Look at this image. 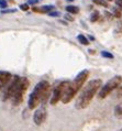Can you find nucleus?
Instances as JSON below:
<instances>
[{
  "instance_id": "nucleus-1",
  "label": "nucleus",
  "mask_w": 122,
  "mask_h": 131,
  "mask_svg": "<svg viewBox=\"0 0 122 131\" xmlns=\"http://www.w3.org/2000/svg\"><path fill=\"white\" fill-rule=\"evenodd\" d=\"M101 86V79H91L90 82H88L80 90L79 95L76 99V103H75V107L77 109H85L86 107H88L94 96L100 90Z\"/></svg>"
},
{
  "instance_id": "nucleus-2",
  "label": "nucleus",
  "mask_w": 122,
  "mask_h": 131,
  "mask_svg": "<svg viewBox=\"0 0 122 131\" xmlns=\"http://www.w3.org/2000/svg\"><path fill=\"white\" fill-rule=\"evenodd\" d=\"M50 83L47 81H41L36 84L34 89L29 96V101L28 106L30 109H35L38 108L39 105H45L47 101L50 94Z\"/></svg>"
},
{
  "instance_id": "nucleus-3",
  "label": "nucleus",
  "mask_w": 122,
  "mask_h": 131,
  "mask_svg": "<svg viewBox=\"0 0 122 131\" xmlns=\"http://www.w3.org/2000/svg\"><path fill=\"white\" fill-rule=\"evenodd\" d=\"M30 85V83H29L28 78L26 77H20L19 81H18L17 85H16V88L13 90V94L11 98H10V100L12 101V104L14 106H17V105H19L22 103L23 100V97H24V94L28 90V87Z\"/></svg>"
},
{
  "instance_id": "nucleus-4",
  "label": "nucleus",
  "mask_w": 122,
  "mask_h": 131,
  "mask_svg": "<svg viewBox=\"0 0 122 131\" xmlns=\"http://www.w3.org/2000/svg\"><path fill=\"white\" fill-rule=\"evenodd\" d=\"M122 83V77L120 75L114 76V77L110 78L105 85L101 86L99 93H98V98L99 99H105L107 96H109L114 89H118Z\"/></svg>"
},
{
  "instance_id": "nucleus-5",
  "label": "nucleus",
  "mask_w": 122,
  "mask_h": 131,
  "mask_svg": "<svg viewBox=\"0 0 122 131\" xmlns=\"http://www.w3.org/2000/svg\"><path fill=\"white\" fill-rule=\"evenodd\" d=\"M46 117H47V112H46L44 107L39 108L38 110L34 112V115H33V121H34L35 125L40 126V125H42V123L45 121Z\"/></svg>"
},
{
  "instance_id": "nucleus-6",
  "label": "nucleus",
  "mask_w": 122,
  "mask_h": 131,
  "mask_svg": "<svg viewBox=\"0 0 122 131\" xmlns=\"http://www.w3.org/2000/svg\"><path fill=\"white\" fill-rule=\"evenodd\" d=\"M59 100H62V89H60V85L58 84V85H56L54 88H53L50 103H51V105H56Z\"/></svg>"
},
{
  "instance_id": "nucleus-7",
  "label": "nucleus",
  "mask_w": 122,
  "mask_h": 131,
  "mask_svg": "<svg viewBox=\"0 0 122 131\" xmlns=\"http://www.w3.org/2000/svg\"><path fill=\"white\" fill-rule=\"evenodd\" d=\"M12 79V75L7 71H0V88L8 85Z\"/></svg>"
},
{
  "instance_id": "nucleus-8",
  "label": "nucleus",
  "mask_w": 122,
  "mask_h": 131,
  "mask_svg": "<svg viewBox=\"0 0 122 131\" xmlns=\"http://www.w3.org/2000/svg\"><path fill=\"white\" fill-rule=\"evenodd\" d=\"M55 9L54 6L52 5H48V6H42V7H33L32 8V10H33L34 12H40V13H50L51 11H53V10Z\"/></svg>"
},
{
  "instance_id": "nucleus-9",
  "label": "nucleus",
  "mask_w": 122,
  "mask_h": 131,
  "mask_svg": "<svg viewBox=\"0 0 122 131\" xmlns=\"http://www.w3.org/2000/svg\"><path fill=\"white\" fill-rule=\"evenodd\" d=\"M66 11L70 14H77V13H79V8L77 6H67Z\"/></svg>"
},
{
  "instance_id": "nucleus-10",
  "label": "nucleus",
  "mask_w": 122,
  "mask_h": 131,
  "mask_svg": "<svg viewBox=\"0 0 122 131\" xmlns=\"http://www.w3.org/2000/svg\"><path fill=\"white\" fill-rule=\"evenodd\" d=\"M114 115H116L117 118L122 119V104H119L116 106V108H114Z\"/></svg>"
},
{
  "instance_id": "nucleus-11",
  "label": "nucleus",
  "mask_w": 122,
  "mask_h": 131,
  "mask_svg": "<svg viewBox=\"0 0 122 131\" xmlns=\"http://www.w3.org/2000/svg\"><path fill=\"white\" fill-rule=\"evenodd\" d=\"M77 40L79 41V43H81L82 45H88V44H89L88 39L86 38L84 34H79V35H78V36H77Z\"/></svg>"
},
{
  "instance_id": "nucleus-12",
  "label": "nucleus",
  "mask_w": 122,
  "mask_h": 131,
  "mask_svg": "<svg viewBox=\"0 0 122 131\" xmlns=\"http://www.w3.org/2000/svg\"><path fill=\"white\" fill-rule=\"evenodd\" d=\"M112 14H113L114 18H118V19H120L121 16H122L120 8H112Z\"/></svg>"
},
{
  "instance_id": "nucleus-13",
  "label": "nucleus",
  "mask_w": 122,
  "mask_h": 131,
  "mask_svg": "<svg viewBox=\"0 0 122 131\" xmlns=\"http://www.w3.org/2000/svg\"><path fill=\"white\" fill-rule=\"evenodd\" d=\"M92 2L96 3L98 6H101V7H108V1L107 0H92Z\"/></svg>"
},
{
  "instance_id": "nucleus-14",
  "label": "nucleus",
  "mask_w": 122,
  "mask_h": 131,
  "mask_svg": "<svg viewBox=\"0 0 122 131\" xmlns=\"http://www.w3.org/2000/svg\"><path fill=\"white\" fill-rule=\"evenodd\" d=\"M99 17H100V13L98 11H94L92 14L90 16V21L91 22H96V21L99 20Z\"/></svg>"
},
{
  "instance_id": "nucleus-15",
  "label": "nucleus",
  "mask_w": 122,
  "mask_h": 131,
  "mask_svg": "<svg viewBox=\"0 0 122 131\" xmlns=\"http://www.w3.org/2000/svg\"><path fill=\"white\" fill-rule=\"evenodd\" d=\"M100 54H101L102 57H106V59H110V60H112L113 57H114L110 52H107V51H101V52H100Z\"/></svg>"
},
{
  "instance_id": "nucleus-16",
  "label": "nucleus",
  "mask_w": 122,
  "mask_h": 131,
  "mask_svg": "<svg viewBox=\"0 0 122 131\" xmlns=\"http://www.w3.org/2000/svg\"><path fill=\"white\" fill-rule=\"evenodd\" d=\"M116 34H122V20H120L117 24V28H116Z\"/></svg>"
},
{
  "instance_id": "nucleus-17",
  "label": "nucleus",
  "mask_w": 122,
  "mask_h": 131,
  "mask_svg": "<svg viewBox=\"0 0 122 131\" xmlns=\"http://www.w3.org/2000/svg\"><path fill=\"white\" fill-rule=\"evenodd\" d=\"M14 12H17V9H3V10H1V13H3V14H6V13H14Z\"/></svg>"
},
{
  "instance_id": "nucleus-18",
  "label": "nucleus",
  "mask_w": 122,
  "mask_h": 131,
  "mask_svg": "<svg viewBox=\"0 0 122 131\" xmlns=\"http://www.w3.org/2000/svg\"><path fill=\"white\" fill-rule=\"evenodd\" d=\"M29 8H30L29 3H22V5H20V9L23 10V11H27V10H29Z\"/></svg>"
},
{
  "instance_id": "nucleus-19",
  "label": "nucleus",
  "mask_w": 122,
  "mask_h": 131,
  "mask_svg": "<svg viewBox=\"0 0 122 131\" xmlns=\"http://www.w3.org/2000/svg\"><path fill=\"white\" fill-rule=\"evenodd\" d=\"M48 14V16L50 17H59V12L58 11H51V12H50V13H47Z\"/></svg>"
},
{
  "instance_id": "nucleus-20",
  "label": "nucleus",
  "mask_w": 122,
  "mask_h": 131,
  "mask_svg": "<svg viewBox=\"0 0 122 131\" xmlns=\"http://www.w3.org/2000/svg\"><path fill=\"white\" fill-rule=\"evenodd\" d=\"M41 0H28V2L27 3H29L30 6H33V5H36V3H39Z\"/></svg>"
},
{
  "instance_id": "nucleus-21",
  "label": "nucleus",
  "mask_w": 122,
  "mask_h": 131,
  "mask_svg": "<svg viewBox=\"0 0 122 131\" xmlns=\"http://www.w3.org/2000/svg\"><path fill=\"white\" fill-rule=\"evenodd\" d=\"M105 16H106V18H107L108 20H112V18H113V14L110 13V12H108V11H105Z\"/></svg>"
},
{
  "instance_id": "nucleus-22",
  "label": "nucleus",
  "mask_w": 122,
  "mask_h": 131,
  "mask_svg": "<svg viewBox=\"0 0 122 131\" xmlns=\"http://www.w3.org/2000/svg\"><path fill=\"white\" fill-rule=\"evenodd\" d=\"M64 18H65L66 20H68V21H73L74 20V18L70 16V14H65V16H64Z\"/></svg>"
},
{
  "instance_id": "nucleus-23",
  "label": "nucleus",
  "mask_w": 122,
  "mask_h": 131,
  "mask_svg": "<svg viewBox=\"0 0 122 131\" xmlns=\"http://www.w3.org/2000/svg\"><path fill=\"white\" fill-rule=\"evenodd\" d=\"M116 5H117V7H119L120 9H122V0H116Z\"/></svg>"
},
{
  "instance_id": "nucleus-24",
  "label": "nucleus",
  "mask_w": 122,
  "mask_h": 131,
  "mask_svg": "<svg viewBox=\"0 0 122 131\" xmlns=\"http://www.w3.org/2000/svg\"><path fill=\"white\" fill-rule=\"evenodd\" d=\"M67 1H69V2H71V1H74V0H67Z\"/></svg>"
},
{
  "instance_id": "nucleus-25",
  "label": "nucleus",
  "mask_w": 122,
  "mask_h": 131,
  "mask_svg": "<svg viewBox=\"0 0 122 131\" xmlns=\"http://www.w3.org/2000/svg\"><path fill=\"white\" fill-rule=\"evenodd\" d=\"M107 1H108V2H109V1H112V0H107Z\"/></svg>"
},
{
  "instance_id": "nucleus-26",
  "label": "nucleus",
  "mask_w": 122,
  "mask_h": 131,
  "mask_svg": "<svg viewBox=\"0 0 122 131\" xmlns=\"http://www.w3.org/2000/svg\"><path fill=\"white\" fill-rule=\"evenodd\" d=\"M119 131H122V129H120V130H119Z\"/></svg>"
},
{
  "instance_id": "nucleus-27",
  "label": "nucleus",
  "mask_w": 122,
  "mask_h": 131,
  "mask_svg": "<svg viewBox=\"0 0 122 131\" xmlns=\"http://www.w3.org/2000/svg\"><path fill=\"white\" fill-rule=\"evenodd\" d=\"M0 2H1V0H0Z\"/></svg>"
}]
</instances>
